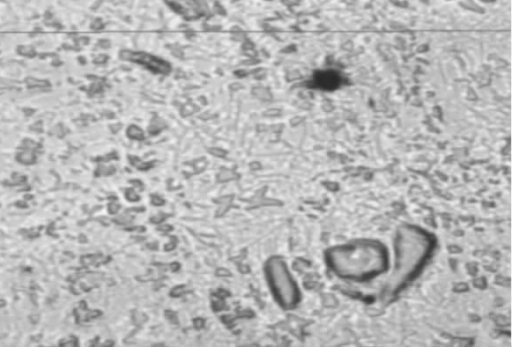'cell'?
<instances>
[{
	"mask_svg": "<svg viewBox=\"0 0 512 347\" xmlns=\"http://www.w3.org/2000/svg\"><path fill=\"white\" fill-rule=\"evenodd\" d=\"M324 262L337 279L366 284L389 272L391 251L379 239L357 238L327 247Z\"/></svg>",
	"mask_w": 512,
	"mask_h": 347,
	"instance_id": "cell-1",
	"label": "cell"
},
{
	"mask_svg": "<svg viewBox=\"0 0 512 347\" xmlns=\"http://www.w3.org/2000/svg\"><path fill=\"white\" fill-rule=\"evenodd\" d=\"M438 239L430 230L412 223L398 226L393 238L387 293L395 295L410 286L433 258Z\"/></svg>",
	"mask_w": 512,
	"mask_h": 347,
	"instance_id": "cell-2",
	"label": "cell"
},
{
	"mask_svg": "<svg viewBox=\"0 0 512 347\" xmlns=\"http://www.w3.org/2000/svg\"><path fill=\"white\" fill-rule=\"evenodd\" d=\"M166 2L188 19L198 18L204 13V4L200 0H166Z\"/></svg>",
	"mask_w": 512,
	"mask_h": 347,
	"instance_id": "cell-3",
	"label": "cell"
},
{
	"mask_svg": "<svg viewBox=\"0 0 512 347\" xmlns=\"http://www.w3.org/2000/svg\"><path fill=\"white\" fill-rule=\"evenodd\" d=\"M128 60L135 61L137 63H141L149 69L155 70L157 72H165L168 70V66L162 60H159L151 55L136 53V52H128L127 57Z\"/></svg>",
	"mask_w": 512,
	"mask_h": 347,
	"instance_id": "cell-4",
	"label": "cell"
}]
</instances>
